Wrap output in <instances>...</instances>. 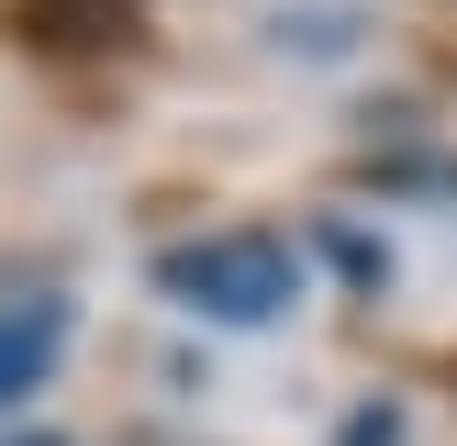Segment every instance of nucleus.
Here are the masks:
<instances>
[{
	"label": "nucleus",
	"instance_id": "1",
	"mask_svg": "<svg viewBox=\"0 0 457 446\" xmlns=\"http://www.w3.org/2000/svg\"><path fill=\"white\" fill-rule=\"evenodd\" d=\"M156 290H168L190 324H279V312H302V245L290 235H257V223H235V235H190L156 257Z\"/></svg>",
	"mask_w": 457,
	"mask_h": 446
},
{
	"label": "nucleus",
	"instance_id": "2",
	"mask_svg": "<svg viewBox=\"0 0 457 446\" xmlns=\"http://www.w3.org/2000/svg\"><path fill=\"white\" fill-rule=\"evenodd\" d=\"M67 357V301H45V290H12L0 301V413H12L22 391H45Z\"/></svg>",
	"mask_w": 457,
	"mask_h": 446
},
{
	"label": "nucleus",
	"instance_id": "3",
	"mask_svg": "<svg viewBox=\"0 0 457 446\" xmlns=\"http://www.w3.org/2000/svg\"><path fill=\"white\" fill-rule=\"evenodd\" d=\"M12 446H67V435H12Z\"/></svg>",
	"mask_w": 457,
	"mask_h": 446
}]
</instances>
